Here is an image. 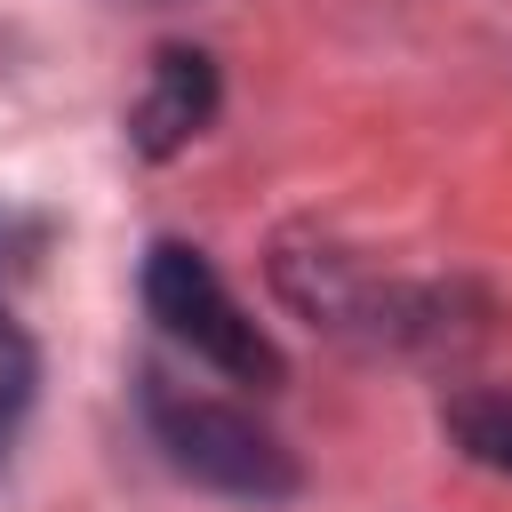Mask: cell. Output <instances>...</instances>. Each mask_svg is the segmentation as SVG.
I'll return each instance as SVG.
<instances>
[{
  "instance_id": "cell-5",
  "label": "cell",
  "mask_w": 512,
  "mask_h": 512,
  "mask_svg": "<svg viewBox=\"0 0 512 512\" xmlns=\"http://www.w3.org/2000/svg\"><path fill=\"white\" fill-rule=\"evenodd\" d=\"M448 440L472 464L512 472V392H456L448 400Z\"/></svg>"
},
{
  "instance_id": "cell-1",
  "label": "cell",
  "mask_w": 512,
  "mask_h": 512,
  "mask_svg": "<svg viewBox=\"0 0 512 512\" xmlns=\"http://www.w3.org/2000/svg\"><path fill=\"white\" fill-rule=\"evenodd\" d=\"M144 424L168 448V464L184 480L216 488V496H240V504L296 496V456L232 400H208V392H184L168 376H144Z\"/></svg>"
},
{
  "instance_id": "cell-2",
  "label": "cell",
  "mask_w": 512,
  "mask_h": 512,
  "mask_svg": "<svg viewBox=\"0 0 512 512\" xmlns=\"http://www.w3.org/2000/svg\"><path fill=\"white\" fill-rule=\"evenodd\" d=\"M144 304H152V320H160L192 360H208L216 376H232V384H280V344L248 320V304L224 288V272H216L200 248L160 240V248L144 256Z\"/></svg>"
},
{
  "instance_id": "cell-4",
  "label": "cell",
  "mask_w": 512,
  "mask_h": 512,
  "mask_svg": "<svg viewBox=\"0 0 512 512\" xmlns=\"http://www.w3.org/2000/svg\"><path fill=\"white\" fill-rule=\"evenodd\" d=\"M32 240H40V224H24V216L0 208V280L24 264L16 248H32ZM24 400H32V344H24V328L8 320V296H0V448H8L16 416H24Z\"/></svg>"
},
{
  "instance_id": "cell-3",
  "label": "cell",
  "mask_w": 512,
  "mask_h": 512,
  "mask_svg": "<svg viewBox=\"0 0 512 512\" xmlns=\"http://www.w3.org/2000/svg\"><path fill=\"white\" fill-rule=\"evenodd\" d=\"M208 112H216V64L200 48H160L152 80H144V96L128 112V136H136V152L168 160L176 144H192L208 128Z\"/></svg>"
}]
</instances>
